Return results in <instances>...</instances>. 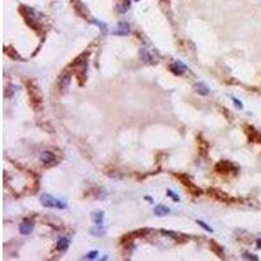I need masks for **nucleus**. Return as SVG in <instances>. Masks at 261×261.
<instances>
[{
    "label": "nucleus",
    "instance_id": "1",
    "mask_svg": "<svg viewBox=\"0 0 261 261\" xmlns=\"http://www.w3.org/2000/svg\"><path fill=\"white\" fill-rule=\"evenodd\" d=\"M39 201H41L42 205L46 208H55V209H65V208H67V204H65L64 201L55 199V197H52L51 194H47V193L41 194Z\"/></svg>",
    "mask_w": 261,
    "mask_h": 261
},
{
    "label": "nucleus",
    "instance_id": "2",
    "mask_svg": "<svg viewBox=\"0 0 261 261\" xmlns=\"http://www.w3.org/2000/svg\"><path fill=\"white\" fill-rule=\"evenodd\" d=\"M26 85H28L29 95H30V98H31L33 107H34L37 111H39L38 108L41 107V105H42V94H41V91H39V89L35 86L31 81H28V84H26Z\"/></svg>",
    "mask_w": 261,
    "mask_h": 261
},
{
    "label": "nucleus",
    "instance_id": "3",
    "mask_svg": "<svg viewBox=\"0 0 261 261\" xmlns=\"http://www.w3.org/2000/svg\"><path fill=\"white\" fill-rule=\"evenodd\" d=\"M73 68H75V73L78 76V77H82L84 76L85 77V72H86V67H88V60L86 58H84V56H80V58L76 60L73 64Z\"/></svg>",
    "mask_w": 261,
    "mask_h": 261
},
{
    "label": "nucleus",
    "instance_id": "4",
    "mask_svg": "<svg viewBox=\"0 0 261 261\" xmlns=\"http://www.w3.org/2000/svg\"><path fill=\"white\" fill-rule=\"evenodd\" d=\"M140 58H141V60H143L144 63H146V64H149V65L157 64V59L154 58V56L146 50V48H141V50H140Z\"/></svg>",
    "mask_w": 261,
    "mask_h": 261
},
{
    "label": "nucleus",
    "instance_id": "5",
    "mask_svg": "<svg viewBox=\"0 0 261 261\" xmlns=\"http://www.w3.org/2000/svg\"><path fill=\"white\" fill-rule=\"evenodd\" d=\"M131 29H129V25L127 22H119L116 28L112 30V34L114 35H127L129 34Z\"/></svg>",
    "mask_w": 261,
    "mask_h": 261
},
{
    "label": "nucleus",
    "instance_id": "6",
    "mask_svg": "<svg viewBox=\"0 0 261 261\" xmlns=\"http://www.w3.org/2000/svg\"><path fill=\"white\" fill-rule=\"evenodd\" d=\"M170 71L173 72L174 75H176V76H181L184 72L187 71V67L181 61H174L173 64L170 65Z\"/></svg>",
    "mask_w": 261,
    "mask_h": 261
},
{
    "label": "nucleus",
    "instance_id": "7",
    "mask_svg": "<svg viewBox=\"0 0 261 261\" xmlns=\"http://www.w3.org/2000/svg\"><path fill=\"white\" fill-rule=\"evenodd\" d=\"M179 179L183 181V184H184V186H186L193 194H200V193H201V189H200V188H197L196 186H194V184L191 183V180L188 179V178L184 176V175H179Z\"/></svg>",
    "mask_w": 261,
    "mask_h": 261
},
{
    "label": "nucleus",
    "instance_id": "8",
    "mask_svg": "<svg viewBox=\"0 0 261 261\" xmlns=\"http://www.w3.org/2000/svg\"><path fill=\"white\" fill-rule=\"evenodd\" d=\"M33 229H34V223L30 222V221H24V222H21V224H20V227H18L20 232H21L22 235H29L33 231Z\"/></svg>",
    "mask_w": 261,
    "mask_h": 261
},
{
    "label": "nucleus",
    "instance_id": "9",
    "mask_svg": "<svg viewBox=\"0 0 261 261\" xmlns=\"http://www.w3.org/2000/svg\"><path fill=\"white\" fill-rule=\"evenodd\" d=\"M69 84H71V75L68 73H64L61 75V77L59 78V88H60V90H67Z\"/></svg>",
    "mask_w": 261,
    "mask_h": 261
},
{
    "label": "nucleus",
    "instance_id": "10",
    "mask_svg": "<svg viewBox=\"0 0 261 261\" xmlns=\"http://www.w3.org/2000/svg\"><path fill=\"white\" fill-rule=\"evenodd\" d=\"M194 91L196 93H199L200 95H208L209 94V91H210V89L206 86L204 82H197V84H194Z\"/></svg>",
    "mask_w": 261,
    "mask_h": 261
},
{
    "label": "nucleus",
    "instance_id": "11",
    "mask_svg": "<svg viewBox=\"0 0 261 261\" xmlns=\"http://www.w3.org/2000/svg\"><path fill=\"white\" fill-rule=\"evenodd\" d=\"M41 161L43 162L45 164H52V162H55V158H54V154L51 151H42L41 154Z\"/></svg>",
    "mask_w": 261,
    "mask_h": 261
},
{
    "label": "nucleus",
    "instance_id": "12",
    "mask_svg": "<svg viewBox=\"0 0 261 261\" xmlns=\"http://www.w3.org/2000/svg\"><path fill=\"white\" fill-rule=\"evenodd\" d=\"M231 167H232V164L230 163V162L227 161H222L219 162V163L216 166V170L217 171H221V173H227V171L231 170Z\"/></svg>",
    "mask_w": 261,
    "mask_h": 261
},
{
    "label": "nucleus",
    "instance_id": "13",
    "mask_svg": "<svg viewBox=\"0 0 261 261\" xmlns=\"http://www.w3.org/2000/svg\"><path fill=\"white\" fill-rule=\"evenodd\" d=\"M56 247H58V249L59 251H67L68 249V247H69V239L68 238H60L59 239V242H58V244H56Z\"/></svg>",
    "mask_w": 261,
    "mask_h": 261
},
{
    "label": "nucleus",
    "instance_id": "14",
    "mask_svg": "<svg viewBox=\"0 0 261 261\" xmlns=\"http://www.w3.org/2000/svg\"><path fill=\"white\" fill-rule=\"evenodd\" d=\"M154 213H156L157 216H159V217H163V216H167V214L170 213V209H168L167 206H164V205H157L156 208H154Z\"/></svg>",
    "mask_w": 261,
    "mask_h": 261
},
{
    "label": "nucleus",
    "instance_id": "15",
    "mask_svg": "<svg viewBox=\"0 0 261 261\" xmlns=\"http://www.w3.org/2000/svg\"><path fill=\"white\" fill-rule=\"evenodd\" d=\"M103 217H105V213L103 211H95V213H93V216H91V218H93L94 223L98 224V226H101L102 222H103Z\"/></svg>",
    "mask_w": 261,
    "mask_h": 261
},
{
    "label": "nucleus",
    "instance_id": "16",
    "mask_svg": "<svg viewBox=\"0 0 261 261\" xmlns=\"http://www.w3.org/2000/svg\"><path fill=\"white\" fill-rule=\"evenodd\" d=\"M196 222H197V224H200V226L203 227V229L205 230V231H208V232H213V229H211L209 224H206L205 222H203V221H199V219H197Z\"/></svg>",
    "mask_w": 261,
    "mask_h": 261
},
{
    "label": "nucleus",
    "instance_id": "17",
    "mask_svg": "<svg viewBox=\"0 0 261 261\" xmlns=\"http://www.w3.org/2000/svg\"><path fill=\"white\" fill-rule=\"evenodd\" d=\"M97 256H98V251H91V252H89L88 255L84 257V259H86V260H93V259H97Z\"/></svg>",
    "mask_w": 261,
    "mask_h": 261
},
{
    "label": "nucleus",
    "instance_id": "18",
    "mask_svg": "<svg viewBox=\"0 0 261 261\" xmlns=\"http://www.w3.org/2000/svg\"><path fill=\"white\" fill-rule=\"evenodd\" d=\"M90 234H94V235H97V236H102L105 234V230L103 229H91Z\"/></svg>",
    "mask_w": 261,
    "mask_h": 261
},
{
    "label": "nucleus",
    "instance_id": "19",
    "mask_svg": "<svg viewBox=\"0 0 261 261\" xmlns=\"http://www.w3.org/2000/svg\"><path fill=\"white\" fill-rule=\"evenodd\" d=\"M243 259H246V260H255V261H257V260H259V257L255 256V255H251V253H244V255H243Z\"/></svg>",
    "mask_w": 261,
    "mask_h": 261
},
{
    "label": "nucleus",
    "instance_id": "20",
    "mask_svg": "<svg viewBox=\"0 0 261 261\" xmlns=\"http://www.w3.org/2000/svg\"><path fill=\"white\" fill-rule=\"evenodd\" d=\"M167 196H170L174 201H179V200H180V199H179V196H176V194H175L171 189H168V191H167Z\"/></svg>",
    "mask_w": 261,
    "mask_h": 261
},
{
    "label": "nucleus",
    "instance_id": "21",
    "mask_svg": "<svg viewBox=\"0 0 261 261\" xmlns=\"http://www.w3.org/2000/svg\"><path fill=\"white\" fill-rule=\"evenodd\" d=\"M231 99H232V102H234V105H235V106H236V108H239V110H240V108H243V103H242V102H239V101H238V99H236V98H234V97H232V98H231Z\"/></svg>",
    "mask_w": 261,
    "mask_h": 261
},
{
    "label": "nucleus",
    "instance_id": "22",
    "mask_svg": "<svg viewBox=\"0 0 261 261\" xmlns=\"http://www.w3.org/2000/svg\"><path fill=\"white\" fill-rule=\"evenodd\" d=\"M256 247H257L259 249L261 248V238H260V239H257V246H256Z\"/></svg>",
    "mask_w": 261,
    "mask_h": 261
}]
</instances>
